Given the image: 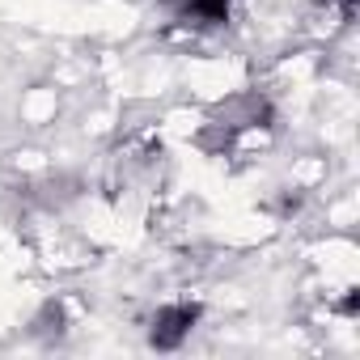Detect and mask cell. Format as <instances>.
Here are the masks:
<instances>
[{"label": "cell", "instance_id": "cell-1", "mask_svg": "<svg viewBox=\"0 0 360 360\" xmlns=\"http://www.w3.org/2000/svg\"><path fill=\"white\" fill-rule=\"evenodd\" d=\"M200 322V305L195 301H174V305H161L148 322V343L157 352H174V347H183L187 335L195 330Z\"/></svg>", "mask_w": 360, "mask_h": 360}, {"label": "cell", "instance_id": "cell-2", "mask_svg": "<svg viewBox=\"0 0 360 360\" xmlns=\"http://www.w3.org/2000/svg\"><path fill=\"white\" fill-rule=\"evenodd\" d=\"M169 9L183 26H195V30H221L229 26V13H233L229 0H169Z\"/></svg>", "mask_w": 360, "mask_h": 360}, {"label": "cell", "instance_id": "cell-3", "mask_svg": "<svg viewBox=\"0 0 360 360\" xmlns=\"http://www.w3.org/2000/svg\"><path fill=\"white\" fill-rule=\"evenodd\" d=\"M318 5H326V9H339L343 18H352V13H356V5H360V0H318Z\"/></svg>", "mask_w": 360, "mask_h": 360}]
</instances>
